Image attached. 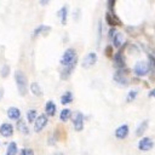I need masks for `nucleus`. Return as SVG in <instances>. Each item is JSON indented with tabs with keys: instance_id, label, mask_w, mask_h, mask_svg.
Here are the masks:
<instances>
[{
	"instance_id": "31",
	"label": "nucleus",
	"mask_w": 155,
	"mask_h": 155,
	"mask_svg": "<svg viewBox=\"0 0 155 155\" xmlns=\"http://www.w3.org/2000/svg\"><path fill=\"white\" fill-rule=\"evenodd\" d=\"M115 1H116V0H108V8H109L110 11H113V10H114Z\"/></svg>"
},
{
	"instance_id": "26",
	"label": "nucleus",
	"mask_w": 155,
	"mask_h": 155,
	"mask_svg": "<svg viewBox=\"0 0 155 155\" xmlns=\"http://www.w3.org/2000/svg\"><path fill=\"white\" fill-rule=\"evenodd\" d=\"M137 94H138V92L136 91V90H131L128 93H127V97H126V101L127 102H133L134 99H136V97H137Z\"/></svg>"
},
{
	"instance_id": "8",
	"label": "nucleus",
	"mask_w": 155,
	"mask_h": 155,
	"mask_svg": "<svg viewBox=\"0 0 155 155\" xmlns=\"http://www.w3.org/2000/svg\"><path fill=\"white\" fill-rule=\"evenodd\" d=\"M114 65L117 68V70H125L126 64H125V59H124L122 51H119V52L114 56Z\"/></svg>"
},
{
	"instance_id": "25",
	"label": "nucleus",
	"mask_w": 155,
	"mask_h": 155,
	"mask_svg": "<svg viewBox=\"0 0 155 155\" xmlns=\"http://www.w3.org/2000/svg\"><path fill=\"white\" fill-rule=\"evenodd\" d=\"M38 117V111L35 109H29L27 111V121L29 124H33L35 121V119Z\"/></svg>"
},
{
	"instance_id": "3",
	"label": "nucleus",
	"mask_w": 155,
	"mask_h": 155,
	"mask_svg": "<svg viewBox=\"0 0 155 155\" xmlns=\"http://www.w3.org/2000/svg\"><path fill=\"white\" fill-rule=\"evenodd\" d=\"M75 61H78V57H76V52H75V50L74 48H68V50H65V52L63 53V56H62V58H61V64L62 65H68V64H70V63H73V62H75Z\"/></svg>"
},
{
	"instance_id": "29",
	"label": "nucleus",
	"mask_w": 155,
	"mask_h": 155,
	"mask_svg": "<svg viewBox=\"0 0 155 155\" xmlns=\"http://www.w3.org/2000/svg\"><path fill=\"white\" fill-rule=\"evenodd\" d=\"M105 56L109 57V58L113 56V47L111 46H107L105 47Z\"/></svg>"
},
{
	"instance_id": "7",
	"label": "nucleus",
	"mask_w": 155,
	"mask_h": 155,
	"mask_svg": "<svg viewBox=\"0 0 155 155\" xmlns=\"http://www.w3.org/2000/svg\"><path fill=\"white\" fill-rule=\"evenodd\" d=\"M153 147H154V142L149 137H143L138 142V149L142 150V151H149V150L153 149Z\"/></svg>"
},
{
	"instance_id": "15",
	"label": "nucleus",
	"mask_w": 155,
	"mask_h": 155,
	"mask_svg": "<svg viewBox=\"0 0 155 155\" xmlns=\"http://www.w3.org/2000/svg\"><path fill=\"white\" fill-rule=\"evenodd\" d=\"M50 30H51V27H48V25H45V24L39 25V27H36V28L34 29V31H33V38H36V36L40 35V34H47Z\"/></svg>"
},
{
	"instance_id": "17",
	"label": "nucleus",
	"mask_w": 155,
	"mask_h": 155,
	"mask_svg": "<svg viewBox=\"0 0 155 155\" xmlns=\"http://www.w3.org/2000/svg\"><path fill=\"white\" fill-rule=\"evenodd\" d=\"M148 124H149L148 120H144V121L140 122V125L136 128V132H134L137 137H140V136L144 134V132H145V130H147V127H148Z\"/></svg>"
},
{
	"instance_id": "23",
	"label": "nucleus",
	"mask_w": 155,
	"mask_h": 155,
	"mask_svg": "<svg viewBox=\"0 0 155 155\" xmlns=\"http://www.w3.org/2000/svg\"><path fill=\"white\" fill-rule=\"evenodd\" d=\"M17 128H18L19 132H22V133H24V134H29V128H28L25 121H23V120H21V119L17 120Z\"/></svg>"
},
{
	"instance_id": "14",
	"label": "nucleus",
	"mask_w": 155,
	"mask_h": 155,
	"mask_svg": "<svg viewBox=\"0 0 155 155\" xmlns=\"http://www.w3.org/2000/svg\"><path fill=\"white\" fill-rule=\"evenodd\" d=\"M7 116H8V119L17 121L21 119V110L16 107H11L7 109Z\"/></svg>"
},
{
	"instance_id": "22",
	"label": "nucleus",
	"mask_w": 155,
	"mask_h": 155,
	"mask_svg": "<svg viewBox=\"0 0 155 155\" xmlns=\"http://www.w3.org/2000/svg\"><path fill=\"white\" fill-rule=\"evenodd\" d=\"M70 117H71V110H70V109H68V108L62 109V111H61V114H59V119H61V121L67 122Z\"/></svg>"
},
{
	"instance_id": "9",
	"label": "nucleus",
	"mask_w": 155,
	"mask_h": 155,
	"mask_svg": "<svg viewBox=\"0 0 155 155\" xmlns=\"http://www.w3.org/2000/svg\"><path fill=\"white\" fill-rule=\"evenodd\" d=\"M128 132H130L128 125L122 124L121 126H119V127L115 130V137H116L117 139H125V138L128 136Z\"/></svg>"
},
{
	"instance_id": "20",
	"label": "nucleus",
	"mask_w": 155,
	"mask_h": 155,
	"mask_svg": "<svg viewBox=\"0 0 155 155\" xmlns=\"http://www.w3.org/2000/svg\"><path fill=\"white\" fill-rule=\"evenodd\" d=\"M105 22H107L109 25H111V27H115L116 24H120V21H117L116 17L111 16L110 12H107V13H105Z\"/></svg>"
},
{
	"instance_id": "1",
	"label": "nucleus",
	"mask_w": 155,
	"mask_h": 155,
	"mask_svg": "<svg viewBox=\"0 0 155 155\" xmlns=\"http://www.w3.org/2000/svg\"><path fill=\"white\" fill-rule=\"evenodd\" d=\"M15 81L17 85V90L19 92L21 96H25L27 91H28V80L27 76L23 71L21 70H16L15 71Z\"/></svg>"
},
{
	"instance_id": "16",
	"label": "nucleus",
	"mask_w": 155,
	"mask_h": 155,
	"mask_svg": "<svg viewBox=\"0 0 155 155\" xmlns=\"http://www.w3.org/2000/svg\"><path fill=\"white\" fill-rule=\"evenodd\" d=\"M113 40V45L116 47V48H120L121 45H122V41H124V35L120 33V31H116L115 35L111 38Z\"/></svg>"
},
{
	"instance_id": "34",
	"label": "nucleus",
	"mask_w": 155,
	"mask_h": 155,
	"mask_svg": "<svg viewBox=\"0 0 155 155\" xmlns=\"http://www.w3.org/2000/svg\"><path fill=\"white\" fill-rule=\"evenodd\" d=\"M50 2V0H40V4L42 5V6H45V5H47Z\"/></svg>"
},
{
	"instance_id": "11",
	"label": "nucleus",
	"mask_w": 155,
	"mask_h": 155,
	"mask_svg": "<svg viewBox=\"0 0 155 155\" xmlns=\"http://www.w3.org/2000/svg\"><path fill=\"white\" fill-rule=\"evenodd\" d=\"M0 134L6 137V138L11 137L13 134V126L11 124H8V122L1 124V126H0Z\"/></svg>"
},
{
	"instance_id": "4",
	"label": "nucleus",
	"mask_w": 155,
	"mask_h": 155,
	"mask_svg": "<svg viewBox=\"0 0 155 155\" xmlns=\"http://www.w3.org/2000/svg\"><path fill=\"white\" fill-rule=\"evenodd\" d=\"M47 121H48V116L46 114H41V115H38V117L35 119L34 121V131L35 132H40L45 128V126L47 125Z\"/></svg>"
},
{
	"instance_id": "12",
	"label": "nucleus",
	"mask_w": 155,
	"mask_h": 155,
	"mask_svg": "<svg viewBox=\"0 0 155 155\" xmlns=\"http://www.w3.org/2000/svg\"><path fill=\"white\" fill-rule=\"evenodd\" d=\"M114 81L120 84V85H127V78L125 75V70H117L114 74Z\"/></svg>"
},
{
	"instance_id": "18",
	"label": "nucleus",
	"mask_w": 155,
	"mask_h": 155,
	"mask_svg": "<svg viewBox=\"0 0 155 155\" xmlns=\"http://www.w3.org/2000/svg\"><path fill=\"white\" fill-rule=\"evenodd\" d=\"M71 102H73V93H71V92L67 91L65 93L62 94V97H61V103H62L63 105H67V104H69V103H71Z\"/></svg>"
},
{
	"instance_id": "27",
	"label": "nucleus",
	"mask_w": 155,
	"mask_h": 155,
	"mask_svg": "<svg viewBox=\"0 0 155 155\" xmlns=\"http://www.w3.org/2000/svg\"><path fill=\"white\" fill-rule=\"evenodd\" d=\"M19 155H34V150L30 148H23L19 151Z\"/></svg>"
},
{
	"instance_id": "36",
	"label": "nucleus",
	"mask_w": 155,
	"mask_h": 155,
	"mask_svg": "<svg viewBox=\"0 0 155 155\" xmlns=\"http://www.w3.org/2000/svg\"><path fill=\"white\" fill-rule=\"evenodd\" d=\"M52 155H63V153H56V154H52Z\"/></svg>"
},
{
	"instance_id": "32",
	"label": "nucleus",
	"mask_w": 155,
	"mask_h": 155,
	"mask_svg": "<svg viewBox=\"0 0 155 155\" xmlns=\"http://www.w3.org/2000/svg\"><path fill=\"white\" fill-rule=\"evenodd\" d=\"M149 97H150V98H155V88H153V90L149 92Z\"/></svg>"
},
{
	"instance_id": "10",
	"label": "nucleus",
	"mask_w": 155,
	"mask_h": 155,
	"mask_svg": "<svg viewBox=\"0 0 155 155\" xmlns=\"http://www.w3.org/2000/svg\"><path fill=\"white\" fill-rule=\"evenodd\" d=\"M76 62H78V61H75V62H73V63L65 65V68L62 69V71H61V78H62L63 80L69 79V76L71 75V73L74 71V69H75V67H76Z\"/></svg>"
},
{
	"instance_id": "6",
	"label": "nucleus",
	"mask_w": 155,
	"mask_h": 155,
	"mask_svg": "<svg viewBox=\"0 0 155 155\" xmlns=\"http://www.w3.org/2000/svg\"><path fill=\"white\" fill-rule=\"evenodd\" d=\"M73 125H74V130L75 131H78V132L82 131V128H84V115H82V113L76 111L74 114V116H73Z\"/></svg>"
},
{
	"instance_id": "33",
	"label": "nucleus",
	"mask_w": 155,
	"mask_h": 155,
	"mask_svg": "<svg viewBox=\"0 0 155 155\" xmlns=\"http://www.w3.org/2000/svg\"><path fill=\"white\" fill-rule=\"evenodd\" d=\"M149 58H150V62H151L153 67L155 68V57H154V56H149Z\"/></svg>"
},
{
	"instance_id": "2",
	"label": "nucleus",
	"mask_w": 155,
	"mask_h": 155,
	"mask_svg": "<svg viewBox=\"0 0 155 155\" xmlns=\"http://www.w3.org/2000/svg\"><path fill=\"white\" fill-rule=\"evenodd\" d=\"M150 70V63L148 62H144V61H139L134 64L133 67V73L137 75V76H144L149 73Z\"/></svg>"
},
{
	"instance_id": "19",
	"label": "nucleus",
	"mask_w": 155,
	"mask_h": 155,
	"mask_svg": "<svg viewBox=\"0 0 155 155\" xmlns=\"http://www.w3.org/2000/svg\"><path fill=\"white\" fill-rule=\"evenodd\" d=\"M58 16L61 18V22L62 24H67V17H68V7L67 6H63L59 11H58Z\"/></svg>"
},
{
	"instance_id": "13",
	"label": "nucleus",
	"mask_w": 155,
	"mask_h": 155,
	"mask_svg": "<svg viewBox=\"0 0 155 155\" xmlns=\"http://www.w3.org/2000/svg\"><path fill=\"white\" fill-rule=\"evenodd\" d=\"M56 110H57L56 103L53 101H47L46 104H45V113H46V115L47 116H54Z\"/></svg>"
},
{
	"instance_id": "30",
	"label": "nucleus",
	"mask_w": 155,
	"mask_h": 155,
	"mask_svg": "<svg viewBox=\"0 0 155 155\" xmlns=\"http://www.w3.org/2000/svg\"><path fill=\"white\" fill-rule=\"evenodd\" d=\"M116 31H117V30H116V28H115V27H111V28L109 29V31H108V36L111 39V38L115 35V33H116Z\"/></svg>"
},
{
	"instance_id": "28",
	"label": "nucleus",
	"mask_w": 155,
	"mask_h": 155,
	"mask_svg": "<svg viewBox=\"0 0 155 155\" xmlns=\"http://www.w3.org/2000/svg\"><path fill=\"white\" fill-rule=\"evenodd\" d=\"M8 73H10V68H8V65L2 67V69H1V75H2L4 78H6V76L8 75Z\"/></svg>"
},
{
	"instance_id": "35",
	"label": "nucleus",
	"mask_w": 155,
	"mask_h": 155,
	"mask_svg": "<svg viewBox=\"0 0 155 155\" xmlns=\"http://www.w3.org/2000/svg\"><path fill=\"white\" fill-rule=\"evenodd\" d=\"M2 96H4V90H2L1 87H0V99L2 98Z\"/></svg>"
},
{
	"instance_id": "21",
	"label": "nucleus",
	"mask_w": 155,
	"mask_h": 155,
	"mask_svg": "<svg viewBox=\"0 0 155 155\" xmlns=\"http://www.w3.org/2000/svg\"><path fill=\"white\" fill-rule=\"evenodd\" d=\"M30 92L34 94V96H41L42 94V90L40 87V85L38 82H31L30 84Z\"/></svg>"
},
{
	"instance_id": "5",
	"label": "nucleus",
	"mask_w": 155,
	"mask_h": 155,
	"mask_svg": "<svg viewBox=\"0 0 155 155\" xmlns=\"http://www.w3.org/2000/svg\"><path fill=\"white\" fill-rule=\"evenodd\" d=\"M96 62H97V54L94 52H90V53H87L84 57L81 65H82V68H86L87 69V68H91L92 65H94Z\"/></svg>"
},
{
	"instance_id": "24",
	"label": "nucleus",
	"mask_w": 155,
	"mask_h": 155,
	"mask_svg": "<svg viewBox=\"0 0 155 155\" xmlns=\"http://www.w3.org/2000/svg\"><path fill=\"white\" fill-rule=\"evenodd\" d=\"M18 153V147L16 144V142H11L7 145V150H6V155H17Z\"/></svg>"
}]
</instances>
